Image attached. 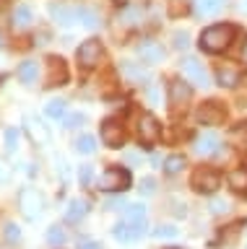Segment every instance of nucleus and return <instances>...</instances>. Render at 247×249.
Segmentation results:
<instances>
[{"label": "nucleus", "mask_w": 247, "mask_h": 249, "mask_svg": "<svg viewBox=\"0 0 247 249\" xmlns=\"http://www.w3.org/2000/svg\"><path fill=\"white\" fill-rule=\"evenodd\" d=\"M47 241L52 247L63 244V241H65V231L60 229V226H50V229H47Z\"/></svg>", "instance_id": "obj_34"}, {"label": "nucleus", "mask_w": 247, "mask_h": 249, "mask_svg": "<svg viewBox=\"0 0 247 249\" xmlns=\"http://www.w3.org/2000/svg\"><path fill=\"white\" fill-rule=\"evenodd\" d=\"M234 26L231 23H213V26H208L203 34H200V50H206V52H224L227 47L234 42Z\"/></svg>", "instance_id": "obj_1"}, {"label": "nucleus", "mask_w": 247, "mask_h": 249, "mask_svg": "<svg viewBox=\"0 0 247 249\" xmlns=\"http://www.w3.org/2000/svg\"><path fill=\"white\" fill-rule=\"evenodd\" d=\"M190 187H192L195 192H200V195H213V192L221 187V179H219V174H216L213 169L200 166V169L192 171V177H190Z\"/></svg>", "instance_id": "obj_3"}, {"label": "nucleus", "mask_w": 247, "mask_h": 249, "mask_svg": "<svg viewBox=\"0 0 247 249\" xmlns=\"http://www.w3.org/2000/svg\"><path fill=\"white\" fill-rule=\"evenodd\" d=\"M34 23V11L29 8L26 3L16 5V11H13V29H29Z\"/></svg>", "instance_id": "obj_17"}, {"label": "nucleus", "mask_w": 247, "mask_h": 249, "mask_svg": "<svg viewBox=\"0 0 247 249\" xmlns=\"http://www.w3.org/2000/svg\"><path fill=\"white\" fill-rule=\"evenodd\" d=\"M50 16L60 23V26H71V23L76 21V8H68V5L52 3V5H50Z\"/></svg>", "instance_id": "obj_18"}, {"label": "nucleus", "mask_w": 247, "mask_h": 249, "mask_svg": "<svg viewBox=\"0 0 247 249\" xmlns=\"http://www.w3.org/2000/svg\"><path fill=\"white\" fill-rule=\"evenodd\" d=\"M112 236L117 239V241H135V239H141L143 233H141V231H135L133 226H130V223L125 221V218H122V221L112 229Z\"/></svg>", "instance_id": "obj_19"}, {"label": "nucleus", "mask_w": 247, "mask_h": 249, "mask_svg": "<svg viewBox=\"0 0 247 249\" xmlns=\"http://www.w3.org/2000/svg\"><path fill=\"white\" fill-rule=\"evenodd\" d=\"M76 21H78L83 29H96L99 23H102V21H99V16L91 11V8H83V5L76 8Z\"/></svg>", "instance_id": "obj_23"}, {"label": "nucleus", "mask_w": 247, "mask_h": 249, "mask_svg": "<svg viewBox=\"0 0 247 249\" xmlns=\"http://www.w3.org/2000/svg\"><path fill=\"white\" fill-rule=\"evenodd\" d=\"M68 81V65L63 57H47V86H63Z\"/></svg>", "instance_id": "obj_12"}, {"label": "nucleus", "mask_w": 247, "mask_h": 249, "mask_svg": "<svg viewBox=\"0 0 247 249\" xmlns=\"http://www.w3.org/2000/svg\"><path fill=\"white\" fill-rule=\"evenodd\" d=\"M78 249H102V244L96 239H83V241H78Z\"/></svg>", "instance_id": "obj_40"}, {"label": "nucleus", "mask_w": 247, "mask_h": 249, "mask_svg": "<svg viewBox=\"0 0 247 249\" xmlns=\"http://www.w3.org/2000/svg\"><path fill=\"white\" fill-rule=\"evenodd\" d=\"M239 60H242L245 65H247V36L242 39V50H239Z\"/></svg>", "instance_id": "obj_43"}, {"label": "nucleus", "mask_w": 247, "mask_h": 249, "mask_svg": "<svg viewBox=\"0 0 247 249\" xmlns=\"http://www.w3.org/2000/svg\"><path fill=\"white\" fill-rule=\"evenodd\" d=\"M216 81H219V86H224V89H234V86L239 83V73L234 68L224 65V68L216 70Z\"/></svg>", "instance_id": "obj_22"}, {"label": "nucleus", "mask_w": 247, "mask_h": 249, "mask_svg": "<svg viewBox=\"0 0 247 249\" xmlns=\"http://www.w3.org/2000/svg\"><path fill=\"white\" fill-rule=\"evenodd\" d=\"M227 182H229V187L234 192H247V169L245 166L242 169H231L229 177H227Z\"/></svg>", "instance_id": "obj_24"}, {"label": "nucleus", "mask_w": 247, "mask_h": 249, "mask_svg": "<svg viewBox=\"0 0 247 249\" xmlns=\"http://www.w3.org/2000/svg\"><path fill=\"white\" fill-rule=\"evenodd\" d=\"M153 192H156V182H153L151 177L141 179V195H146V197H149V195H153Z\"/></svg>", "instance_id": "obj_38"}, {"label": "nucleus", "mask_w": 247, "mask_h": 249, "mask_svg": "<svg viewBox=\"0 0 247 249\" xmlns=\"http://www.w3.org/2000/svg\"><path fill=\"white\" fill-rule=\"evenodd\" d=\"M19 208H21V213H24V218L37 221L39 213H42V197H39V192L32 190V187H24V190L19 192Z\"/></svg>", "instance_id": "obj_6"}, {"label": "nucleus", "mask_w": 247, "mask_h": 249, "mask_svg": "<svg viewBox=\"0 0 247 249\" xmlns=\"http://www.w3.org/2000/svg\"><path fill=\"white\" fill-rule=\"evenodd\" d=\"M44 114H47L50 120H65L68 104H65L63 99H50L47 104H44Z\"/></svg>", "instance_id": "obj_25"}, {"label": "nucleus", "mask_w": 247, "mask_h": 249, "mask_svg": "<svg viewBox=\"0 0 247 249\" xmlns=\"http://www.w3.org/2000/svg\"><path fill=\"white\" fill-rule=\"evenodd\" d=\"M73 148H76L78 153H83V156H91V153L96 151V138H94V135H89V132H83V135L76 138Z\"/></svg>", "instance_id": "obj_27"}, {"label": "nucleus", "mask_w": 247, "mask_h": 249, "mask_svg": "<svg viewBox=\"0 0 247 249\" xmlns=\"http://www.w3.org/2000/svg\"><path fill=\"white\" fill-rule=\"evenodd\" d=\"M195 120L200 124H221L224 120H227V107L221 104V101H206V104L198 107L195 112Z\"/></svg>", "instance_id": "obj_7"}, {"label": "nucleus", "mask_w": 247, "mask_h": 249, "mask_svg": "<svg viewBox=\"0 0 247 249\" xmlns=\"http://www.w3.org/2000/svg\"><path fill=\"white\" fill-rule=\"evenodd\" d=\"M141 18H143V11H141L138 5L125 8V11L120 13V21H122V23H128V26H133V23H141Z\"/></svg>", "instance_id": "obj_29"}, {"label": "nucleus", "mask_w": 247, "mask_h": 249, "mask_svg": "<svg viewBox=\"0 0 247 249\" xmlns=\"http://www.w3.org/2000/svg\"><path fill=\"white\" fill-rule=\"evenodd\" d=\"M120 68H122V73H125L133 83H141V81H146V78H149V70L141 68V65H135V62H128V60H125Z\"/></svg>", "instance_id": "obj_26"}, {"label": "nucleus", "mask_w": 247, "mask_h": 249, "mask_svg": "<svg viewBox=\"0 0 247 249\" xmlns=\"http://www.w3.org/2000/svg\"><path fill=\"white\" fill-rule=\"evenodd\" d=\"M138 57H141L143 62H149V65H156V62L164 60V50H161L159 42H151V39H146V42H141L135 47Z\"/></svg>", "instance_id": "obj_13"}, {"label": "nucleus", "mask_w": 247, "mask_h": 249, "mask_svg": "<svg viewBox=\"0 0 247 249\" xmlns=\"http://www.w3.org/2000/svg\"><path fill=\"white\" fill-rule=\"evenodd\" d=\"M78 179H81L83 187H89L91 179H94V166H91V163H83V166L78 169Z\"/></svg>", "instance_id": "obj_37"}, {"label": "nucleus", "mask_w": 247, "mask_h": 249, "mask_svg": "<svg viewBox=\"0 0 247 249\" xmlns=\"http://www.w3.org/2000/svg\"><path fill=\"white\" fill-rule=\"evenodd\" d=\"M3 138H5V151H8V153H16V151H19V130H16V127H8Z\"/></svg>", "instance_id": "obj_30"}, {"label": "nucleus", "mask_w": 247, "mask_h": 249, "mask_svg": "<svg viewBox=\"0 0 247 249\" xmlns=\"http://www.w3.org/2000/svg\"><path fill=\"white\" fill-rule=\"evenodd\" d=\"M83 122H86V117H83L81 112H73V114H65L63 127H68V130H76V127H81Z\"/></svg>", "instance_id": "obj_35"}, {"label": "nucleus", "mask_w": 247, "mask_h": 249, "mask_svg": "<svg viewBox=\"0 0 247 249\" xmlns=\"http://www.w3.org/2000/svg\"><path fill=\"white\" fill-rule=\"evenodd\" d=\"M89 213V202L86 200H71L68 202V208H65V221L68 223H78L83 221Z\"/></svg>", "instance_id": "obj_16"}, {"label": "nucleus", "mask_w": 247, "mask_h": 249, "mask_svg": "<svg viewBox=\"0 0 247 249\" xmlns=\"http://www.w3.org/2000/svg\"><path fill=\"white\" fill-rule=\"evenodd\" d=\"M208 208H211V213H213V215H224V213L229 210V200H224V197H213Z\"/></svg>", "instance_id": "obj_36"}, {"label": "nucleus", "mask_w": 247, "mask_h": 249, "mask_svg": "<svg viewBox=\"0 0 247 249\" xmlns=\"http://www.w3.org/2000/svg\"><path fill=\"white\" fill-rule=\"evenodd\" d=\"M76 57H78V65H81L83 70H91V68H96L99 62H102L104 47H102V42H99V39H86V42L78 47Z\"/></svg>", "instance_id": "obj_4"}, {"label": "nucleus", "mask_w": 247, "mask_h": 249, "mask_svg": "<svg viewBox=\"0 0 247 249\" xmlns=\"http://www.w3.org/2000/svg\"><path fill=\"white\" fill-rule=\"evenodd\" d=\"M182 75L188 78L190 83L200 86V89H206V86H208V73H206V68L200 65V62H198L195 57L182 60Z\"/></svg>", "instance_id": "obj_11"}, {"label": "nucleus", "mask_w": 247, "mask_h": 249, "mask_svg": "<svg viewBox=\"0 0 247 249\" xmlns=\"http://www.w3.org/2000/svg\"><path fill=\"white\" fill-rule=\"evenodd\" d=\"M169 13H172V16L185 13V3H180V0H172V8H169Z\"/></svg>", "instance_id": "obj_42"}, {"label": "nucleus", "mask_w": 247, "mask_h": 249, "mask_svg": "<svg viewBox=\"0 0 247 249\" xmlns=\"http://www.w3.org/2000/svg\"><path fill=\"white\" fill-rule=\"evenodd\" d=\"M3 236H5V241L16 244V241L21 239V229H19V223H13V221L5 223V226H3Z\"/></svg>", "instance_id": "obj_31"}, {"label": "nucleus", "mask_w": 247, "mask_h": 249, "mask_svg": "<svg viewBox=\"0 0 247 249\" xmlns=\"http://www.w3.org/2000/svg\"><path fill=\"white\" fill-rule=\"evenodd\" d=\"M26 130H29V135H32V140L37 145H47L50 143V130L44 127L37 117H26Z\"/></svg>", "instance_id": "obj_15"}, {"label": "nucleus", "mask_w": 247, "mask_h": 249, "mask_svg": "<svg viewBox=\"0 0 247 249\" xmlns=\"http://www.w3.org/2000/svg\"><path fill=\"white\" fill-rule=\"evenodd\" d=\"M135 132H138V140H141V143L153 145V143H159V138H161V124L153 114L143 112L135 122Z\"/></svg>", "instance_id": "obj_5"}, {"label": "nucleus", "mask_w": 247, "mask_h": 249, "mask_svg": "<svg viewBox=\"0 0 247 249\" xmlns=\"http://www.w3.org/2000/svg\"><path fill=\"white\" fill-rule=\"evenodd\" d=\"M117 3H128V0H117Z\"/></svg>", "instance_id": "obj_46"}, {"label": "nucleus", "mask_w": 247, "mask_h": 249, "mask_svg": "<svg viewBox=\"0 0 247 249\" xmlns=\"http://www.w3.org/2000/svg\"><path fill=\"white\" fill-rule=\"evenodd\" d=\"M0 47H3V34H0Z\"/></svg>", "instance_id": "obj_44"}, {"label": "nucleus", "mask_w": 247, "mask_h": 249, "mask_svg": "<svg viewBox=\"0 0 247 249\" xmlns=\"http://www.w3.org/2000/svg\"><path fill=\"white\" fill-rule=\"evenodd\" d=\"M104 208L107 210H120V208L125 210V200H122V197H110V200L104 202Z\"/></svg>", "instance_id": "obj_39"}, {"label": "nucleus", "mask_w": 247, "mask_h": 249, "mask_svg": "<svg viewBox=\"0 0 247 249\" xmlns=\"http://www.w3.org/2000/svg\"><path fill=\"white\" fill-rule=\"evenodd\" d=\"M192 5H195V13L208 18V16H216L224 8V0H192Z\"/></svg>", "instance_id": "obj_20"}, {"label": "nucleus", "mask_w": 247, "mask_h": 249, "mask_svg": "<svg viewBox=\"0 0 247 249\" xmlns=\"http://www.w3.org/2000/svg\"><path fill=\"white\" fill-rule=\"evenodd\" d=\"M130 184H133L130 171L122 166H110L99 177V190L102 192H125V190H130Z\"/></svg>", "instance_id": "obj_2"}, {"label": "nucleus", "mask_w": 247, "mask_h": 249, "mask_svg": "<svg viewBox=\"0 0 247 249\" xmlns=\"http://www.w3.org/2000/svg\"><path fill=\"white\" fill-rule=\"evenodd\" d=\"M190 96H192L190 83H182V81H172V83H169V104H172V112L185 109V104L190 101Z\"/></svg>", "instance_id": "obj_9"}, {"label": "nucleus", "mask_w": 247, "mask_h": 249, "mask_svg": "<svg viewBox=\"0 0 247 249\" xmlns=\"http://www.w3.org/2000/svg\"><path fill=\"white\" fill-rule=\"evenodd\" d=\"M219 148H221V143H219V135H216V132H200V135L192 140V151L198 156H203V159L219 153Z\"/></svg>", "instance_id": "obj_10"}, {"label": "nucleus", "mask_w": 247, "mask_h": 249, "mask_svg": "<svg viewBox=\"0 0 247 249\" xmlns=\"http://www.w3.org/2000/svg\"><path fill=\"white\" fill-rule=\"evenodd\" d=\"M185 169V156L182 153H174V156H167L164 159V174H180Z\"/></svg>", "instance_id": "obj_28"}, {"label": "nucleus", "mask_w": 247, "mask_h": 249, "mask_svg": "<svg viewBox=\"0 0 247 249\" xmlns=\"http://www.w3.org/2000/svg\"><path fill=\"white\" fill-rule=\"evenodd\" d=\"M172 44H174V50H188V47H190V34L185 29L182 31L177 29L174 34H172Z\"/></svg>", "instance_id": "obj_32"}, {"label": "nucleus", "mask_w": 247, "mask_h": 249, "mask_svg": "<svg viewBox=\"0 0 247 249\" xmlns=\"http://www.w3.org/2000/svg\"><path fill=\"white\" fill-rule=\"evenodd\" d=\"M102 140H104V145H110V148H122L125 145V127H122V122L120 120H104L102 122Z\"/></svg>", "instance_id": "obj_8"}, {"label": "nucleus", "mask_w": 247, "mask_h": 249, "mask_svg": "<svg viewBox=\"0 0 247 249\" xmlns=\"http://www.w3.org/2000/svg\"><path fill=\"white\" fill-rule=\"evenodd\" d=\"M153 236H156V239H177V236H180V231H177L174 226L164 223V226H156V229H153Z\"/></svg>", "instance_id": "obj_33"}, {"label": "nucleus", "mask_w": 247, "mask_h": 249, "mask_svg": "<svg viewBox=\"0 0 247 249\" xmlns=\"http://www.w3.org/2000/svg\"><path fill=\"white\" fill-rule=\"evenodd\" d=\"M37 75H39V65H37L34 60L21 62V68H19V78H21V83H24V86H34V83H37Z\"/></svg>", "instance_id": "obj_21"}, {"label": "nucleus", "mask_w": 247, "mask_h": 249, "mask_svg": "<svg viewBox=\"0 0 247 249\" xmlns=\"http://www.w3.org/2000/svg\"><path fill=\"white\" fill-rule=\"evenodd\" d=\"M8 179H11V169H8V163L0 161V182H8Z\"/></svg>", "instance_id": "obj_41"}, {"label": "nucleus", "mask_w": 247, "mask_h": 249, "mask_svg": "<svg viewBox=\"0 0 247 249\" xmlns=\"http://www.w3.org/2000/svg\"><path fill=\"white\" fill-rule=\"evenodd\" d=\"M3 81H5V75H0V83H3Z\"/></svg>", "instance_id": "obj_45"}, {"label": "nucleus", "mask_w": 247, "mask_h": 249, "mask_svg": "<svg viewBox=\"0 0 247 249\" xmlns=\"http://www.w3.org/2000/svg\"><path fill=\"white\" fill-rule=\"evenodd\" d=\"M146 215L149 213H146L143 202H130V205H125V221L141 233H146Z\"/></svg>", "instance_id": "obj_14"}]
</instances>
